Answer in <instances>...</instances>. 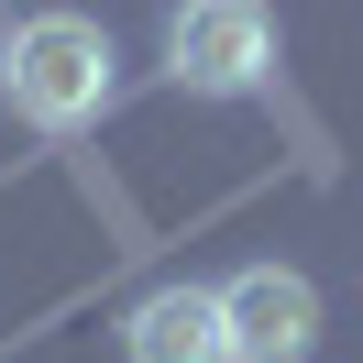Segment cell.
<instances>
[{
  "mask_svg": "<svg viewBox=\"0 0 363 363\" xmlns=\"http://www.w3.org/2000/svg\"><path fill=\"white\" fill-rule=\"evenodd\" d=\"M0 99H11V121H33V133H99L121 99V55L111 33L89 23V11H23V23L0 33Z\"/></svg>",
  "mask_w": 363,
  "mask_h": 363,
  "instance_id": "cell-1",
  "label": "cell"
},
{
  "mask_svg": "<svg viewBox=\"0 0 363 363\" xmlns=\"http://www.w3.org/2000/svg\"><path fill=\"white\" fill-rule=\"evenodd\" d=\"M220 330H231V363H308L319 352V286L297 264H242L220 286Z\"/></svg>",
  "mask_w": 363,
  "mask_h": 363,
  "instance_id": "cell-3",
  "label": "cell"
},
{
  "mask_svg": "<svg viewBox=\"0 0 363 363\" xmlns=\"http://www.w3.org/2000/svg\"><path fill=\"white\" fill-rule=\"evenodd\" d=\"M121 352H133V363H231L220 286H155V297H133V319H121Z\"/></svg>",
  "mask_w": 363,
  "mask_h": 363,
  "instance_id": "cell-4",
  "label": "cell"
},
{
  "mask_svg": "<svg viewBox=\"0 0 363 363\" xmlns=\"http://www.w3.org/2000/svg\"><path fill=\"white\" fill-rule=\"evenodd\" d=\"M165 77L187 99H242L275 77V11L264 0H177L165 11Z\"/></svg>",
  "mask_w": 363,
  "mask_h": 363,
  "instance_id": "cell-2",
  "label": "cell"
}]
</instances>
